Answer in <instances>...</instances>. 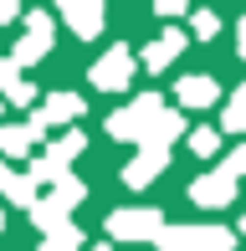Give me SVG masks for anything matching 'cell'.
<instances>
[{
    "label": "cell",
    "mask_w": 246,
    "mask_h": 251,
    "mask_svg": "<svg viewBox=\"0 0 246 251\" xmlns=\"http://www.w3.org/2000/svg\"><path fill=\"white\" fill-rule=\"evenodd\" d=\"M16 16H21V10L10 5V0H0V21H16Z\"/></svg>",
    "instance_id": "obj_22"
},
{
    "label": "cell",
    "mask_w": 246,
    "mask_h": 251,
    "mask_svg": "<svg viewBox=\"0 0 246 251\" xmlns=\"http://www.w3.org/2000/svg\"><path fill=\"white\" fill-rule=\"evenodd\" d=\"M77 113H82V98H77V93H51L47 102H41L36 123L47 128V123H67V118H77Z\"/></svg>",
    "instance_id": "obj_13"
},
{
    "label": "cell",
    "mask_w": 246,
    "mask_h": 251,
    "mask_svg": "<svg viewBox=\"0 0 246 251\" xmlns=\"http://www.w3.org/2000/svg\"><path fill=\"white\" fill-rule=\"evenodd\" d=\"M62 16H67V26H72L77 36H87V41L103 31V5H98V0H67Z\"/></svg>",
    "instance_id": "obj_10"
},
{
    "label": "cell",
    "mask_w": 246,
    "mask_h": 251,
    "mask_svg": "<svg viewBox=\"0 0 246 251\" xmlns=\"http://www.w3.org/2000/svg\"><path fill=\"white\" fill-rule=\"evenodd\" d=\"M180 102H185V108H210V102H221V82L205 77V72L185 77V82H180Z\"/></svg>",
    "instance_id": "obj_11"
},
{
    "label": "cell",
    "mask_w": 246,
    "mask_h": 251,
    "mask_svg": "<svg viewBox=\"0 0 246 251\" xmlns=\"http://www.w3.org/2000/svg\"><path fill=\"white\" fill-rule=\"evenodd\" d=\"M51 51V16H26V36H21V47L16 56H10V67H26V62H36V56H47Z\"/></svg>",
    "instance_id": "obj_7"
},
{
    "label": "cell",
    "mask_w": 246,
    "mask_h": 251,
    "mask_svg": "<svg viewBox=\"0 0 246 251\" xmlns=\"http://www.w3.org/2000/svg\"><path fill=\"white\" fill-rule=\"evenodd\" d=\"M190 149H195L200 159H210V154L221 149V133L216 128H195V133H190Z\"/></svg>",
    "instance_id": "obj_18"
},
{
    "label": "cell",
    "mask_w": 246,
    "mask_h": 251,
    "mask_svg": "<svg viewBox=\"0 0 246 251\" xmlns=\"http://www.w3.org/2000/svg\"><path fill=\"white\" fill-rule=\"evenodd\" d=\"M82 195H87V190H82V179H72V175H67V179H62V185L51 190L41 205H31V221H36L41 231H62V226H67V215H72V205H82Z\"/></svg>",
    "instance_id": "obj_3"
},
{
    "label": "cell",
    "mask_w": 246,
    "mask_h": 251,
    "mask_svg": "<svg viewBox=\"0 0 246 251\" xmlns=\"http://www.w3.org/2000/svg\"><path fill=\"white\" fill-rule=\"evenodd\" d=\"M241 236H246V215H241Z\"/></svg>",
    "instance_id": "obj_24"
},
{
    "label": "cell",
    "mask_w": 246,
    "mask_h": 251,
    "mask_svg": "<svg viewBox=\"0 0 246 251\" xmlns=\"http://www.w3.org/2000/svg\"><path fill=\"white\" fill-rule=\"evenodd\" d=\"M93 87H103V93H118V87H128V77H133V56L128 47H113V51H103L93 62Z\"/></svg>",
    "instance_id": "obj_5"
},
{
    "label": "cell",
    "mask_w": 246,
    "mask_h": 251,
    "mask_svg": "<svg viewBox=\"0 0 246 251\" xmlns=\"http://www.w3.org/2000/svg\"><path fill=\"white\" fill-rule=\"evenodd\" d=\"M180 51H185V31H164L159 41H149V51H144V67H149V72H164V67H170Z\"/></svg>",
    "instance_id": "obj_12"
},
{
    "label": "cell",
    "mask_w": 246,
    "mask_h": 251,
    "mask_svg": "<svg viewBox=\"0 0 246 251\" xmlns=\"http://www.w3.org/2000/svg\"><path fill=\"white\" fill-rule=\"evenodd\" d=\"M108 231L123 236V241H159V231H164V215L159 210H118L113 221H108Z\"/></svg>",
    "instance_id": "obj_4"
},
{
    "label": "cell",
    "mask_w": 246,
    "mask_h": 251,
    "mask_svg": "<svg viewBox=\"0 0 246 251\" xmlns=\"http://www.w3.org/2000/svg\"><path fill=\"white\" fill-rule=\"evenodd\" d=\"M0 221H5V215H0Z\"/></svg>",
    "instance_id": "obj_26"
},
{
    "label": "cell",
    "mask_w": 246,
    "mask_h": 251,
    "mask_svg": "<svg viewBox=\"0 0 246 251\" xmlns=\"http://www.w3.org/2000/svg\"><path fill=\"white\" fill-rule=\"evenodd\" d=\"M31 185H36L31 175H10V169L0 164V190H5V195L16 200V205H31Z\"/></svg>",
    "instance_id": "obj_15"
},
{
    "label": "cell",
    "mask_w": 246,
    "mask_h": 251,
    "mask_svg": "<svg viewBox=\"0 0 246 251\" xmlns=\"http://www.w3.org/2000/svg\"><path fill=\"white\" fill-rule=\"evenodd\" d=\"M236 36H241L236 47H241V62H246V16H241V26H236Z\"/></svg>",
    "instance_id": "obj_23"
},
{
    "label": "cell",
    "mask_w": 246,
    "mask_h": 251,
    "mask_svg": "<svg viewBox=\"0 0 246 251\" xmlns=\"http://www.w3.org/2000/svg\"><path fill=\"white\" fill-rule=\"evenodd\" d=\"M159 113H164L159 93H144V98H133L128 108H118L113 118H108V133H113V139H128V144H144Z\"/></svg>",
    "instance_id": "obj_2"
},
{
    "label": "cell",
    "mask_w": 246,
    "mask_h": 251,
    "mask_svg": "<svg viewBox=\"0 0 246 251\" xmlns=\"http://www.w3.org/2000/svg\"><path fill=\"white\" fill-rule=\"evenodd\" d=\"M221 169H226L231 179H236V175H246V144H241V149H231V154H226V164H221Z\"/></svg>",
    "instance_id": "obj_19"
},
{
    "label": "cell",
    "mask_w": 246,
    "mask_h": 251,
    "mask_svg": "<svg viewBox=\"0 0 246 251\" xmlns=\"http://www.w3.org/2000/svg\"><path fill=\"white\" fill-rule=\"evenodd\" d=\"M154 10H159V16H180L185 0H154Z\"/></svg>",
    "instance_id": "obj_21"
},
{
    "label": "cell",
    "mask_w": 246,
    "mask_h": 251,
    "mask_svg": "<svg viewBox=\"0 0 246 251\" xmlns=\"http://www.w3.org/2000/svg\"><path fill=\"white\" fill-rule=\"evenodd\" d=\"M77 154H82V133H62L57 149L31 164V179H57V185H62V179H67V164H72Z\"/></svg>",
    "instance_id": "obj_6"
},
{
    "label": "cell",
    "mask_w": 246,
    "mask_h": 251,
    "mask_svg": "<svg viewBox=\"0 0 246 251\" xmlns=\"http://www.w3.org/2000/svg\"><path fill=\"white\" fill-rule=\"evenodd\" d=\"M41 251H82V236H77L72 226H62V231H51L47 241H41Z\"/></svg>",
    "instance_id": "obj_17"
},
{
    "label": "cell",
    "mask_w": 246,
    "mask_h": 251,
    "mask_svg": "<svg viewBox=\"0 0 246 251\" xmlns=\"http://www.w3.org/2000/svg\"><path fill=\"white\" fill-rule=\"evenodd\" d=\"M164 164H170V149H154V144H144L139 159L123 169V185H128V190H144V185H149V179L164 169Z\"/></svg>",
    "instance_id": "obj_9"
},
{
    "label": "cell",
    "mask_w": 246,
    "mask_h": 251,
    "mask_svg": "<svg viewBox=\"0 0 246 251\" xmlns=\"http://www.w3.org/2000/svg\"><path fill=\"white\" fill-rule=\"evenodd\" d=\"M221 128H226V133H246V87L226 102V113H221Z\"/></svg>",
    "instance_id": "obj_16"
},
{
    "label": "cell",
    "mask_w": 246,
    "mask_h": 251,
    "mask_svg": "<svg viewBox=\"0 0 246 251\" xmlns=\"http://www.w3.org/2000/svg\"><path fill=\"white\" fill-rule=\"evenodd\" d=\"M216 31H221V21L210 10H195V36H216Z\"/></svg>",
    "instance_id": "obj_20"
},
{
    "label": "cell",
    "mask_w": 246,
    "mask_h": 251,
    "mask_svg": "<svg viewBox=\"0 0 246 251\" xmlns=\"http://www.w3.org/2000/svg\"><path fill=\"white\" fill-rule=\"evenodd\" d=\"M31 139H41V123H21V128H0V154H26Z\"/></svg>",
    "instance_id": "obj_14"
},
{
    "label": "cell",
    "mask_w": 246,
    "mask_h": 251,
    "mask_svg": "<svg viewBox=\"0 0 246 251\" xmlns=\"http://www.w3.org/2000/svg\"><path fill=\"white\" fill-rule=\"evenodd\" d=\"M93 251H108V246H93Z\"/></svg>",
    "instance_id": "obj_25"
},
{
    "label": "cell",
    "mask_w": 246,
    "mask_h": 251,
    "mask_svg": "<svg viewBox=\"0 0 246 251\" xmlns=\"http://www.w3.org/2000/svg\"><path fill=\"white\" fill-rule=\"evenodd\" d=\"M236 231L226 226H164L159 231V251H231Z\"/></svg>",
    "instance_id": "obj_1"
},
{
    "label": "cell",
    "mask_w": 246,
    "mask_h": 251,
    "mask_svg": "<svg viewBox=\"0 0 246 251\" xmlns=\"http://www.w3.org/2000/svg\"><path fill=\"white\" fill-rule=\"evenodd\" d=\"M190 200L205 205V210H216V205H231V200H236V179H231L226 169H216V175H200L195 185H190Z\"/></svg>",
    "instance_id": "obj_8"
}]
</instances>
